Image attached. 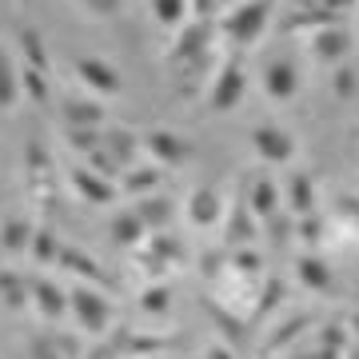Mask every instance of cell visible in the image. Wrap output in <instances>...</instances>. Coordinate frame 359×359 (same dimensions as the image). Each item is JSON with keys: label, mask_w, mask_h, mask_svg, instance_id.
Returning a JSON list of instances; mask_svg holds the SVG:
<instances>
[{"label": "cell", "mask_w": 359, "mask_h": 359, "mask_svg": "<svg viewBox=\"0 0 359 359\" xmlns=\"http://www.w3.org/2000/svg\"><path fill=\"white\" fill-rule=\"evenodd\" d=\"M112 240L120 244H132V240H140V216H120L112 224Z\"/></svg>", "instance_id": "cb8c5ba5"}, {"label": "cell", "mask_w": 359, "mask_h": 359, "mask_svg": "<svg viewBox=\"0 0 359 359\" xmlns=\"http://www.w3.org/2000/svg\"><path fill=\"white\" fill-rule=\"evenodd\" d=\"M148 8H152V20L168 32H180V28L192 20V4L188 0H148Z\"/></svg>", "instance_id": "e0dca14e"}, {"label": "cell", "mask_w": 359, "mask_h": 359, "mask_svg": "<svg viewBox=\"0 0 359 359\" xmlns=\"http://www.w3.org/2000/svg\"><path fill=\"white\" fill-rule=\"evenodd\" d=\"M252 148H256V156H264L268 164H287L295 156V136L283 132L280 124H256V128H252Z\"/></svg>", "instance_id": "ba28073f"}, {"label": "cell", "mask_w": 359, "mask_h": 359, "mask_svg": "<svg viewBox=\"0 0 359 359\" xmlns=\"http://www.w3.org/2000/svg\"><path fill=\"white\" fill-rule=\"evenodd\" d=\"M32 240H36L32 219L8 216L0 224V252H8V256H28V252H32Z\"/></svg>", "instance_id": "5bb4252c"}, {"label": "cell", "mask_w": 359, "mask_h": 359, "mask_svg": "<svg viewBox=\"0 0 359 359\" xmlns=\"http://www.w3.org/2000/svg\"><path fill=\"white\" fill-rule=\"evenodd\" d=\"M20 100H25V88H20V65H16L13 48L0 44V112H13Z\"/></svg>", "instance_id": "4fadbf2b"}, {"label": "cell", "mask_w": 359, "mask_h": 359, "mask_svg": "<svg viewBox=\"0 0 359 359\" xmlns=\"http://www.w3.org/2000/svg\"><path fill=\"white\" fill-rule=\"evenodd\" d=\"M144 148L152 152L156 164H184V160L192 156V144L184 140V136H176V132H168V128L148 132V136H144Z\"/></svg>", "instance_id": "8fae6325"}, {"label": "cell", "mask_w": 359, "mask_h": 359, "mask_svg": "<svg viewBox=\"0 0 359 359\" xmlns=\"http://www.w3.org/2000/svg\"><path fill=\"white\" fill-rule=\"evenodd\" d=\"M355 92V72H351V65H344V68H335V96H351Z\"/></svg>", "instance_id": "484cf974"}, {"label": "cell", "mask_w": 359, "mask_h": 359, "mask_svg": "<svg viewBox=\"0 0 359 359\" xmlns=\"http://www.w3.org/2000/svg\"><path fill=\"white\" fill-rule=\"evenodd\" d=\"M219 216H224V204H219V196L212 188H196L188 196V219H192L196 228H212Z\"/></svg>", "instance_id": "9a60e30c"}, {"label": "cell", "mask_w": 359, "mask_h": 359, "mask_svg": "<svg viewBox=\"0 0 359 359\" xmlns=\"http://www.w3.org/2000/svg\"><path fill=\"white\" fill-rule=\"evenodd\" d=\"M264 92H268L276 104H287L299 92V68H295V60H287V56H271L268 65H264Z\"/></svg>", "instance_id": "52a82bcc"}, {"label": "cell", "mask_w": 359, "mask_h": 359, "mask_svg": "<svg viewBox=\"0 0 359 359\" xmlns=\"http://www.w3.org/2000/svg\"><path fill=\"white\" fill-rule=\"evenodd\" d=\"M16 4H20V8H25V4H28V0H16Z\"/></svg>", "instance_id": "1f68e13d"}, {"label": "cell", "mask_w": 359, "mask_h": 359, "mask_svg": "<svg viewBox=\"0 0 359 359\" xmlns=\"http://www.w3.org/2000/svg\"><path fill=\"white\" fill-rule=\"evenodd\" d=\"M320 4H323V8H327L332 16H339V20H347V13L355 8L359 0H320Z\"/></svg>", "instance_id": "f1b7e54d"}, {"label": "cell", "mask_w": 359, "mask_h": 359, "mask_svg": "<svg viewBox=\"0 0 359 359\" xmlns=\"http://www.w3.org/2000/svg\"><path fill=\"white\" fill-rule=\"evenodd\" d=\"M20 88H25L28 100L48 104V72H40V68H25V65H20Z\"/></svg>", "instance_id": "d6986e66"}, {"label": "cell", "mask_w": 359, "mask_h": 359, "mask_svg": "<svg viewBox=\"0 0 359 359\" xmlns=\"http://www.w3.org/2000/svg\"><path fill=\"white\" fill-rule=\"evenodd\" d=\"M72 76H76L80 92H88V96H96V100H112V96L124 92V76H120L104 56H76Z\"/></svg>", "instance_id": "277c9868"}, {"label": "cell", "mask_w": 359, "mask_h": 359, "mask_svg": "<svg viewBox=\"0 0 359 359\" xmlns=\"http://www.w3.org/2000/svg\"><path fill=\"white\" fill-rule=\"evenodd\" d=\"M16 48H20V65H25V68H40V72H48V44H44V36H40L32 25L16 32Z\"/></svg>", "instance_id": "2e32d148"}, {"label": "cell", "mask_w": 359, "mask_h": 359, "mask_svg": "<svg viewBox=\"0 0 359 359\" xmlns=\"http://www.w3.org/2000/svg\"><path fill=\"white\" fill-rule=\"evenodd\" d=\"M56 252H60V248L52 244V231L40 228V231H36V240H32V256H36L40 264H48V259H60Z\"/></svg>", "instance_id": "d4e9b609"}, {"label": "cell", "mask_w": 359, "mask_h": 359, "mask_svg": "<svg viewBox=\"0 0 359 359\" xmlns=\"http://www.w3.org/2000/svg\"><path fill=\"white\" fill-rule=\"evenodd\" d=\"M208 359H231V355H228V351H212Z\"/></svg>", "instance_id": "4dcf8cb0"}, {"label": "cell", "mask_w": 359, "mask_h": 359, "mask_svg": "<svg viewBox=\"0 0 359 359\" xmlns=\"http://www.w3.org/2000/svg\"><path fill=\"white\" fill-rule=\"evenodd\" d=\"M212 44H216V20H188L176 32L172 48H168V65H208L212 60Z\"/></svg>", "instance_id": "7a4b0ae2"}, {"label": "cell", "mask_w": 359, "mask_h": 359, "mask_svg": "<svg viewBox=\"0 0 359 359\" xmlns=\"http://www.w3.org/2000/svg\"><path fill=\"white\" fill-rule=\"evenodd\" d=\"M84 16H92V20H116V16L128 8V0H72Z\"/></svg>", "instance_id": "ac0fdd59"}, {"label": "cell", "mask_w": 359, "mask_h": 359, "mask_svg": "<svg viewBox=\"0 0 359 359\" xmlns=\"http://www.w3.org/2000/svg\"><path fill=\"white\" fill-rule=\"evenodd\" d=\"M28 295H32V304H36V311L44 320H60V316L72 311V295H65L60 283H52V280H32Z\"/></svg>", "instance_id": "7c38bea8"}, {"label": "cell", "mask_w": 359, "mask_h": 359, "mask_svg": "<svg viewBox=\"0 0 359 359\" xmlns=\"http://www.w3.org/2000/svg\"><path fill=\"white\" fill-rule=\"evenodd\" d=\"M68 184H72V192H76L80 200H88V204H112L116 200L112 180L100 176V172H88V168H72V172H68Z\"/></svg>", "instance_id": "30bf717a"}, {"label": "cell", "mask_w": 359, "mask_h": 359, "mask_svg": "<svg viewBox=\"0 0 359 359\" xmlns=\"http://www.w3.org/2000/svg\"><path fill=\"white\" fill-rule=\"evenodd\" d=\"M72 316H76V323L84 327V332H104L108 327V299L96 292H88V287H72Z\"/></svg>", "instance_id": "9c48e42d"}, {"label": "cell", "mask_w": 359, "mask_h": 359, "mask_svg": "<svg viewBox=\"0 0 359 359\" xmlns=\"http://www.w3.org/2000/svg\"><path fill=\"white\" fill-rule=\"evenodd\" d=\"M152 184H160V172L156 168H132V172H124V188L128 192H148Z\"/></svg>", "instance_id": "7402d4cb"}, {"label": "cell", "mask_w": 359, "mask_h": 359, "mask_svg": "<svg viewBox=\"0 0 359 359\" xmlns=\"http://www.w3.org/2000/svg\"><path fill=\"white\" fill-rule=\"evenodd\" d=\"M248 92V68H244V56H224L212 72V84H208V104H212V112H228L236 104L244 100Z\"/></svg>", "instance_id": "3957f363"}, {"label": "cell", "mask_w": 359, "mask_h": 359, "mask_svg": "<svg viewBox=\"0 0 359 359\" xmlns=\"http://www.w3.org/2000/svg\"><path fill=\"white\" fill-rule=\"evenodd\" d=\"M60 116H65L68 132H96L104 124V104L88 92H72L60 100Z\"/></svg>", "instance_id": "8992f818"}, {"label": "cell", "mask_w": 359, "mask_h": 359, "mask_svg": "<svg viewBox=\"0 0 359 359\" xmlns=\"http://www.w3.org/2000/svg\"><path fill=\"white\" fill-rule=\"evenodd\" d=\"M304 276L311 280V287H327V271H323V264H311V259H304Z\"/></svg>", "instance_id": "83f0119b"}, {"label": "cell", "mask_w": 359, "mask_h": 359, "mask_svg": "<svg viewBox=\"0 0 359 359\" xmlns=\"http://www.w3.org/2000/svg\"><path fill=\"white\" fill-rule=\"evenodd\" d=\"M271 13H276V0H240L231 13H224L219 32H224L236 48H252V44L268 32Z\"/></svg>", "instance_id": "6da1fadb"}, {"label": "cell", "mask_w": 359, "mask_h": 359, "mask_svg": "<svg viewBox=\"0 0 359 359\" xmlns=\"http://www.w3.org/2000/svg\"><path fill=\"white\" fill-rule=\"evenodd\" d=\"M252 208H256L259 216H268L271 208H276V184H271V180H256V192H252Z\"/></svg>", "instance_id": "603a6c76"}, {"label": "cell", "mask_w": 359, "mask_h": 359, "mask_svg": "<svg viewBox=\"0 0 359 359\" xmlns=\"http://www.w3.org/2000/svg\"><path fill=\"white\" fill-rule=\"evenodd\" d=\"M351 52H355V32L347 20H335V25H323L311 32V56L327 68H344L351 65Z\"/></svg>", "instance_id": "5b68a950"}, {"label": "cell", "mask_w": 359, "mask_h": 359, "mask_svg": "<svg viewBox=\"0 0 359 359\" xmlns=\"http://www.w3.org/2000/svg\"><path fill=\"white\" fill-rule=\"evenodd\" d=\"M287 196H292L295 212H308V208H316V192H311V180H308V176H292V184H287Z\"/></svg>", "instance_id": "ffe728a7"}, {"label": "cell", "mask_w": 359, "mask_h": 359, "mask_svg": "<svg viewBox=\"0 0 359 359\" xmlns=\"http://www.w3.org/2000/svg\"><path fill=\"white\" fill-rule=\"evenodd\" d=\"M0 295L13 308H20V304H28V283H20V276H13V271H0Z\"/></svg>", "instance_id": "44dd1931"}, {"label": "cell", "mask_w": 359, "mask_h": 359, "mask_svg": "<svg viewBox=\"0 0 359 359\" xmlns=\"http://www.w3.org/2000/svg\"><path fill=\"white\" fill-rule=\"evenodd\" d=\"M192 4V20H216L219 8H216V0H188Z\"/></svg>", "instance_id": "4316f807"}, {"label": "cell", "mask_w": 359, "mask_h": 359, "mask_svg": "<svg viewBox=\"0 0 359 359\" xmlns=\"http://www.w3.org/2000/svg\"><path fill=\"white\" fill-rule=\"evenodd\" d=\"M236 4H240V0H216V8H219V13H224V8H228V13H231Z\"/></svg>", "instance_id": "f546056e"}]
</instances>
